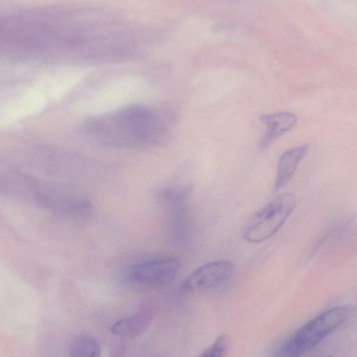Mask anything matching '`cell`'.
Wrapping results in <instances>:
<instances>
[{"label": "cell", "mask_w": 357, "mask_h": 357, "mask_svg": "<svg viewBox=\"0 0 357 357\" xmlns=\"http://www.w3.org/2000/svg\"><path fill=\"white\" fill-rule=\"evenodd\" d=\"M84 135L91 141L116 149H137L165 143L169 121L160 111L145 105H129L87 121Z\"/></svg>", "instance_id": "6da1fadb"}, {"label": "cell", "mask_w": 357, "mask_h": 357, "mask_svg": "<svg viewBox=\"0 0 357 357\" xmlns=\"http://www.w3.org/2000/svg\"><path fill=\"white\" fill-rule=\"evenodd\" d=\"M348 313L347 307L338 306L315 317L281 345L276 357H300L339 327Z\"/></svg>", "instance_id": "7a4b0ae2"}, {"label": "cell", "mask_w": 357, "mask_h": 357, "mask_svg": "<svg viewBox=\"0 0 357 357\" xmlns=\"http://www.w3.org/2000/svg\"><path fill=\"white\" fill-rule=\"evenodd\" d=\"M296 206L294 195L284 193L259 209L244 229L243 238L259 243L272 237L282 227Z\"/></svg>", "instance_id": "3957f363"}, {"label": "cell", "mask_w": 357, "mask_h": 357, "mask_svg": "<svg viewBox=\"0 0 357 357\" xmlns=\"http://www.w3.org/2000/svg\"><path fill=\"white\" fill-rule=\"evenodd\" d=\"M181 268L178 259L162 257L145 259L132 265L125 274L126 280L137 287L159 289L171 284Z\"/></svg>", "instance_id": "277c9868"}, {"label": "cell", "mask_w": 357, "mask_h": 357, "mask_svg": "<svg viewBox=\"0 0 357 357\" xmlns=\"http://www.w3.org/2000/svg\"><path fill=\"white\" fill-rule=\"evenodd\" d=\"M234 266L227 260H218L203 264L193 271L183 281L182 289L197 291L219 286L231 277Z\"/></svg>", "instance_id": "5b68a950"}, {"label": "cell", "mask_w": 357, "mask_h": 357, "mask_svg": "<svg viewBox=\"0 0 357 357\" xmlns=\"http://www.w3.org/2000/svg\"><path fill=\"white\" fill-rule=\"evenodd\" d=\"M260 121L266 126L259 144V149L264 151L294 126L297 116L290 112H280L263 115L260 117Z\"/></svg>", "instance_id": "8992f818"}, {"label": "cell", "mask_w": 357, "mask_h": 357, "mask_svg": "<svg viewBox=\"0 0 357 357\" xmlns=\"http://www.w3.org/2000/svg\"><path fill=\"white\" fill-rule=\"evenodd\" d=\"M154 310L150 305H144L135 314L116 321L111 327L115 335L134 337L143 333L151 324Z\"/></svg>", "instance_id": "52a82bcc"}, {"label": "cell", "mask_w": 357, "mask_h": 357, "mask_svg": "<svg viewBox=\"0 0 357 357\" xmlns=\"http://www.w3.org/2000/svg\"><path fill=\"white\" fill-rule=\"evenodd\" d=\"M308 149V145L302 144L291 148L281 154L274 182L275 191L281 190L290 181Z\"/></svg>", "instance_id": "ba28073f"}, {"label": "cell", "mask_w": 357, "mask_h": 357, "mask_svg": "<svg viewBox=\"0 0 357 357\" xmlns=\"http://www.w3.org/2000/svg\"><path fill=\"white\" fill-rule=\"evenodd\" d=\"M98 342L89 335H79L73 338L70 344L69 357H100Z\"/></svg>", "instance_id": "9c48e42d"}, {"label": "cell", "mask_w": 357, "mask_h": 357, "mask_svg": "<svg viewBox=\"0 0 357 357\" xmlns=\"http://www.w3.org/2000/svg\"><path fill=\"white\" fill-rule=\"evenodd\" d=\"M194 184L191 181H181L166 187L161 192V198L169 206L185 203L193 191Z\"/></svg>", "instance_id": "30bf717a"}, {"label": "cell", "mask_w": 357, "mask_h": 357, "mask_svg": "<svg viewBox=\"0 0 357 357\" xmlns=\"http://www.w3.org/2000/svg\"><path fill=\"white\" fill-rule=\"evenodd\" d=\"M228 337L222 335L196 357H224L228 347Z\"/></svg>", "instance_id": "8fae6325"}]
</instances>
